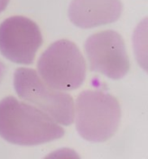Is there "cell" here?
Here are the masks:
<instances>
[{
	"label": "cell",
	"mask_w": 148,
	"mask_h": 159,
	"mask_svg": "<svg viewBox=\"0 0 148 159\" xmlns=\"http://www.w3.org/2000/svg\"><path fill=\"white\" fill-rule=\"evenodd\" d=\"M64 135L65 130L59 124L30 103L14 96L0 100V137L8 143L34 146Z\"/></svg>",
	"instance_id": "obj_1"
},
{
	"label": "cell",
	"mask_w": 148,
	"mask_h": 159,
	"mask_svg": "<svg viewBox=\"0 0 148 159\" xmlns=\"http://www.w3.org/2000/svg\"><path fill=\"white\" fill-rule=\"evenodd\" d=\"M42 42L39 26L30 18L13 16L0 25V53L12 63L33 64Z\"/></svg>",
	"instance_id": "obj_6"
},
{
	"label": "cell",
	"mask_w": 148,
	"mask_h": 159,
	"mask_svg": "<svg viewBox=\"0 0 148 159\" xmlns=\"http://www.w3.org/2000/svg\"><path fill=\"white\" fill-rule=\"evenodd\" d=\"M122 11L120 0H72L68 14L73 25L91 29L116 22Z\"/></svg>",
	"instance_id": "obj_7"
},
{
	"label": "cell",
	"mask_w": 148,
	"mask_h": 159,
	"mask_svg": "<svg viewBox=\"0 0 148 159\" xmlns=\"http://www.w3.org/2000/svg\"><path fill=\"white\" fill-rule=\"evenodd\" d=\"M84 52L89 70L118 80L130 70V59L121 35L112 30H101L89 37Z\"/></svg>",
	"instance_id": "obj_5"
},
{
	"label": "cell",
	"mask_w": 148,
	"mask_h": 159,
	"mask_svg": "<svg viewBox=\"0 0 148 159\" xmlns=\"http://www.w3.org/2000/svg\"><path fill=\"white\" fill-rule=\"evenodd\" d=\"M37 73L50 86L67 92L78 89L83 84L87 64L76 43L60 39L51 43L40 56Z\"/></svg>",
	"instance_id": "obj_3"
},
{
	"label": "cell",
	"mask_w": 148,
	"mask_h": 159,
	"mask_svg": "<svg viewBox=\"0 0 148 159\" xmlns=\"http://www.w3.org/2000/svg\"><path fill=\"white\" fill-rule=\"evenodd\" d=\"M7 72V67L2 61H0V83L4 80V77Z\"/></svg>",
	"instance_id": "obj_8"
},
{
	"label": "cell",
	"mask_w": 148,
	"mask_h": 159,
	"mask_svg": "<svg viewBox=\"0 0 148 159\" xmlns=\"http://www.w3.org/2000/svg\"><path fill=\"white\" fill-rule=\"evenodd\" d=\"M13 84L19 98L46 113L57 124L69 126L74 123L75 101L72 96L49 85L37 70L27 67L17 68Z\"/></svg>",
	"instance_id": "obj_4"
},
{
	"label": "cell",
	"mask_w": 148,
	"mask_h": 159,
	"mask_svg": "<svg viewBox=\"0 0 148 159\" xmlns=\"http://www.w3.org/2000/svg\"><path fill=\"white\" fill-rule=\"evenodd\" d=\"M121 119V107L114 95L98 90L81 91L75 101L74 123L81 138L103 143L114 137Z\"/></svg>",
	"instance_id": "obj_2"
},
{
	"label": "cell",
	"mask_w": 148,
	"mask_h": 159,
	"mask_svg": "<svg viewBox=\"0 0 148 159\" xmlns=\"http://www.w3.org/2000/svg\"><path fill=\"white\" fill-rule=\"evenodd\" d=\"M11 0H0V13L3 12L6 7L8 6Z\"/></svg>",
	"instance_id": "obj_9"
}]
</instances>
